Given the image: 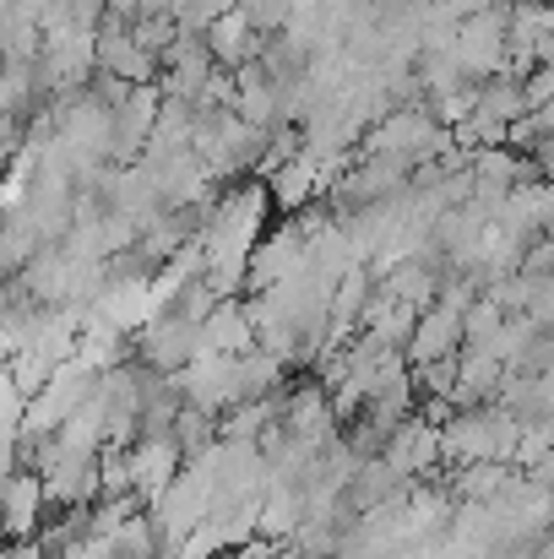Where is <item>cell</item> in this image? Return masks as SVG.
Segmentation results:
<instances>
[{"mask_svg":"<svg viewBox=\"0 0 554 559\" xmlns=\"http://www.w3.org/2000/svg\"><path fill=\"white\" fill-rule=\"evenodd\" d=\"M435 440H440V462H500L511 467L517 462V445H522V429L495 407V402H479V407H462V413H446L435 424Z\"/></svg>","mask_w":554,"mask_h":559,"instance_id":"1","label":"cell"},{"mask_svg":"<svg viewBox=\"0 0 554 559\" xmlns=\"http://www.w3.org/2000/svg\"><path fill=\"white\" fill-rule=\"evenodd\" d=\"M354 153L397 158V164L419 169V164H429V158H446V153H451V136L424 115V104H397V109H386L365 136H359Z\"/></svg>","mask_w":554,"mask_h":559,"instance_id":"2","label":"cell"},{"mask_svg":"<svg viewBox=\"0 0 554 559\" xmlns=\"http://www.w3.org/2000/svg\"><path fill=\"white\" fill-rule=\"evenodd\" d=\"M446 55L457 60V71H462L473 87L490 82V76H500V66H506V5L462 16Z\"/></svg>","mask_w":554,"mask_h":559,"instance_id":"3","label":"cell"},{"mask_svg":"<svg viewBox=\"0 0 554 559\" xmlns=\"http://www.w3.org/2000/svg\"><path fill=\"white\" fill-rule=\"evenodd\" d=\"M380 462L402 478V484H424V473H435L440 462V440H435V424L429 418H402L386 440H380Z\"/></svg>","mask_w":554,"mask_h":559,"instance_id":"4","label":"cell"},{"mask_svg":"<svg viewBox=\"0 0 554 559\" xmlns=\"http://www.w3.org/2000/svg\"><path fill=\"white\" fill-rule=\"evenodd\" d=\"M245 348H256V332H250L245 305H239V299H217V305L201 316V348H196V354H223V359H234V354H245Z\"/></svg>","mask_w":554,"mask_h":559,"instance_id":"5","label":"cell"},{"mask_svg":"<svg viewBox=\"0 0 554 559\" xmlns=\"http://www.w3.org/2000/svg\"><path fill=\"white\" fill-rule=\"evenodd\" d=\"M201 38H207V55H212V66H217V71H239V66H250V60H256V49H261V38L245 27V16H239V11L217 16Z\"/></svg>","mask_w":554,"mask_h":559,"instance_id":"6","label":"cell"},{"mask_svg":"<svg viewBox=\"0 0 554 559\" xmlns=\"http://www.w3.org/2000/svg\"><path fill=\"white\" fill-rule=\"evenodd\" d=\"M234 11L245 16V27H250L256 38H272V33H283V27H288L294 0H234Z\"/></svg>","mask_w":554,"mask_h":559,"instance_id":"7","label":"cell"},{"mask_svg":"<svg viewBox=\"0 0 554 559\" xmlns=\"http://www.w3.org/2000/svg\"><path fill=\"white\" fill-rule=\"evenodd\" d=\"M228 11H234V0H175V16H169V22H175L180 33H207V27H212L217 16H228Z\"/></svg>","mask_w":554,"mask_h":559,"instance_id":"8","label":"cell"},{"mask_svg":"<svg viewBox=\"0 0 554 559\" xmlns=\"http://www.w3.org/2000/svg\"><path fill=\"white\" fill-rule=\"evenodd\" d=\"M126 33H131V44H137L142 55H153V60H158V55H164V44L175 38V22H169V16H131V27H126Z\"/></svg>","mask_w":554,"mask_h":559,"instance_id":"9","label":"cell"}]
</instances>
